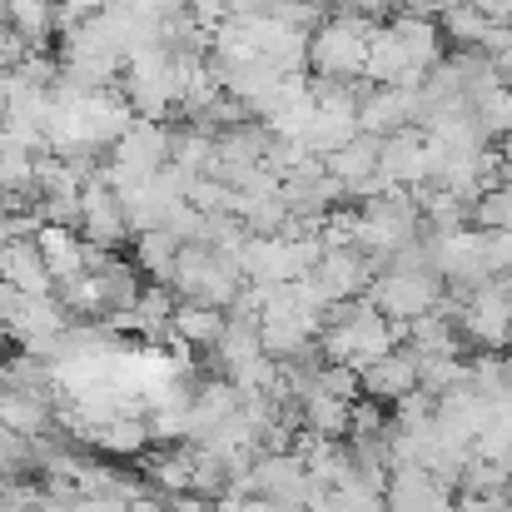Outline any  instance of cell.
Masks as SVG:
<instances>
[{
	"label": "cell",
	"instance_id": "10",
	"mask_svg": "<svg viewBox=\"0 0 512 512\" xmlns=\"http://www.w3.org/2000/svg\"><path fill=\"white\" fill-rule=\"evenodd\" d=\"M438 30H443V40H448V45H458V50H478V45H483V35H488L493 25H488L468 0H453V5L438 15Z\"/></svg>",
	"mask_w": 512,
	"mask_h": 512
},
{
	"label": "cell",
	"instance_id": "9",
	"mask_svg": "<svg viewBox=\"0 0 512 512\" xmlns=\"http://www.w3.org/2000/svg\"><path fill=\"white\" fill-rule=\"evenodd\" d=\"M403 70H408V60H403V50H398L393 30H388V25H378V30L368 35L363 80H368V85H398V75H403Z\"/></svg>",
	"mask_w": 512,
	"mask_h": 512
},
{
	"label": "cell",
	"instance_id": "13",
	"mask_svg": "<svg viewBox=\"0 0 512 512\" xmlns=\"http://www.w3.org/2000/svg\"><path fill=\"white\" fill-rule=\"evenodd\" d=\"M45 264H50V274H60V269L70 274V269L80 264V254H75V239H65L60 229H50V234H45Z\"/></svg>",
	"mask_w": 512,
	"mask_h": 512
},
{
	"label": "cell",
	"instance_id": "16",
	"mask_svg": "<svg viewBox=\"0 0 512 512\" xmlns=\"http://www.w3.org/2000/svg\"><path fill=\"white\" fill-rule=\"evenodd\" d=\"M5 418H10V423L35 428V423H40V408H35V403H25V398H10V403H5Z\"/></svg>",
	"mask_w": 512,
	"mask_h": 512
},
{
	"label": "cell",
	"instance_id": "17",
	"mask_svg": "<svg viewBox=\"0 0 512 512\" xmlns=\"http://www.w3.org/2000/svg\"><path fill=\"white\" fill-rule=\"evenodd\" d=\"M65 10H75V15H90V10H100L105 0H60Z\"/></svg>",
	"mask_w": 512,
	"mask_h": 512
},
{
	"label": "cell",
	"instance_id": "20",
	"mask_svg": "<svg viewBox=\"0 0 512 512\" xmlns=\"http://www.w3.org/2000/svg\"><path fill=\"white\" fill-rule=\"evenodd\" d=\"M508 30H512V20H508Z\"/></svg>",
	"mask_w": 512,
	"mask_h": 512
},
{
	"label": "cell",
	"instance_id": "8",
	"mask_svg": "<svg viewBox=\"0 0 512 512\" xmlns=\"http://www.w3.org/2000/svg\"><path fill=\"white\" fill-rule=\"evenodd\" d=\"M353 135H358V125H353V120L319 115V110H314V120L299 130V145H304V155H309V160H329V155H339Z\"/></svg>",
	"mask_w": 512,
	"mask_h": 512
},
{
	"label": "cell",
	"instance_id": "11",
	"mask_svg": "<svg viewBox=\"0 0 512 512\" xmlns=\"http://www.w3.org/2000/svg\"><path fill=\"white\" fill-rule=\"evenodd\" d=\"M304 418H309V428H314L319 438H343V433H348V403H343V398H324V393H314Z\"/></svg>",
	"mask_w": 512,
	"mask_h": 512
},
{
	"label": "cell",
	"instance_id": "19",
	"mask_svg": "<svg viewBox=\"0 0 512 512\" xmlns=\"http://www.w3.org/2000/svg\"><path fill=\"white\" fill-rule=\"evenodd\" d=\"M244 512H274V508H259V503H254V508H244Z\"/></svg>",
	"mask_w": 512,
	"mask_h": 512
},
{
	"label": "cell",
	"instance_id": "12",
	"mask_svg": "<svg viewBox=\"0 0 512 512\" xmlns=\"http://www.w3.org/2000/svg\"><path fill=\"white\" fill-rule=\"evenodd\" d=\"M174 259H179V239H174L170 229H145V234H140V264H145V269L170 274Z\"/></svg>",
	"mask_w": 512,
	"mask_h": 512
},
{
	"label": "cell",
	"instance_id": "6",
	"mask_svg": "<svg viewBox=\"0 0 512 512\" xmlns=\"http://www.w3.org/2000/svg\"><path fill=\"white\" fill-rule=\"evenodd\" d=\"M388 30H393V40H398V50H403L408 65L433 70V65L448 60V40H443V30H438L433 15H413V10H403V15L388 20Z\"/></svg>",
	"mask_w": 512,
	"mask_h": 512
},
{
	"label": "cell",
	"instance_id": "5",
	"mask_svg": "<svg viewBox=\"0 0 512 512\" xmlns=\"http://www.w3.org/2000/svg\"><path fill=\"white\" fill-rule=\"evenodd\" d=\"M378 174L393 189H423L428 184V140L423 130H398L378 150Z\"/></svg>",
	"mask_w": 512,
	"mask_h": 512
},
{
	"label": "cell",
	"instance_id": "15",
	"mask_svg": "<svg viewBox=\"0 0 512 512\" xmlns=\"http://www.w3.org/2000/svg\"><path fill=\"white\" fill-rule=\"evenodd\" d=\"M468 5H473L488 25H508L512 20V0H468Z\"/></svg>",
	"mask_w": 512,
	"mask_h": 512
},
{
	"label": "cell",
	"instance_id": "7",
	"mask_svg": "<svg viewBox=\"0 0 512 512\" xmlns=\"http://www.w3.org/2000/svg\"><path fill=\"white\" fill-rule=\"evenodd\" d=\"M378 150H383V140H373V135H353L339 155H329V160H324V170L343 184V199H348V189H358V184L378 179Z\"/></svg>",
	"mask_w": 512,
	"mask_h": 512
},
{
	"label": "cell",
	"instance_id": "1",
	"mask_svg": "<svg viewBox=\"0 0 512 512\" xmlns=\"http://www.w3.org/2000/svg\"><path fill=\"white\" fill-rule=\"evenodd\" d=\"M378 25L368 20H348V15H324V25L309 35V75L324 80H363V60H368V35Z\"/></svg>",
	"mask_w": 512,
	"mask_h": 512
},
{
	"label": "cell",
	"instance_id": "14",
	"mask_svg": "<svg viewBox=\"0 0 512 512\" xmlns=\"http://www.w3.org/2000/svg\"><path fill=\"white\" fill-rule=\"evenodd\" d=\"M179 329H184V339H214L224 324H219V314H209V309H189V314H179Z\"/></svg>",
	"mask_w": 512,
	"mask_h": 512
},
{
	"label": "cell",
	"instance_id": "2",
	"mask_svg": "<svg viewBox=\"0 0 512 512\" xmlns=\"http://www.w3.org/2000/svg\"><path fill=\"white\" fill-rule=\"evenodd\" d=\"M368 304L388 324H398V319L413 324V319L443 309V279L438 274H393V269H383L373 279V289H368Z\"/></svg>",
	"mask_w": 512,
	"mask_h": 512
},
{
	"label": "cell",
	"instance_id": "18",
	"mask_svg": "<svg viewBox=\"0 0 512 512\" xmlns=\"http://www.w3.org/2000/svg\"><path fill=\"white\" fill-rule=\"evenodd\" d=\"M378 5H408V0H378Z\"/></svg>",
	"mask_w": 512,
	"mask_h": 512
},
{
	"label": "cell",
	"instance_id": "4",
	"mask_svg": "<svg viewBox=\"0 0 512 512\" xmlns=\"http://www.w3.org/2000/svg\"><path fill=\"white\" fill-rule=\"evenodd\" d=\"M358 383H363L373 398H383V403L408 398V393L418 388V358H413V348H408V343H393L388 353L368 358V363L358 368Z\"/></svg>",
	"mask_w": 512,
	"mask_h": 512
},
{
	"label": "cell",
	"instance_id": "3",
	"mask_svg": "<svg viewBox=\"0 0 512 512\" xmlns=\"http://www.w3.org/2000/svg\"><path fill=\"white\" fill-rule=\"evenodd\" d=\"M463 304H468V309H463V329L483 343V348L512 343V274L483 279Z\"/></svg>",
	"mask_w": 512,
	"mask_h": 512
}]
</instances>
